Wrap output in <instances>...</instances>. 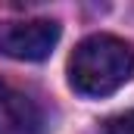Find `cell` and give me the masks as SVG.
Listing matches in <instances>:
<instances>
[{
    "instance_id": "6da1fadb",
    "label": "cell",
    "mask_w": 134,
    "mask_h": 134,
    "mask_svg": "<svg viewBox=\"0 0 134 134\" xmlns=\"http://www.w3.org/2000/svg\"><path fill=\"white\" fill-rule=\"evenodd\" d=\"M134 78V47L115 34L84 37L69 59V84L81 97H109Z\"/></svg>"
},
{
    "instance_id": "7a4b0ae2",
    "label": "cell",
    "mask_w": 134,
    "mask_h": 134,
    "mask_svg": "<svg viewBox=\"0 0 134 134\" xmlns=\"http://www.w3.org/2000/svg\"><path fill=\"white\" fill-rule=\"evenodd\" d=\"M59 41V22L53 19H31V22H6L0 25V53L13 59L37 63L53 53Z\"/></svg>"
},
{
    "instance_id": "3957f363",
    "label": "cell",
    "mask_w": 134,
    "mask_h": 134,
    "mask_svg": "<svg viewBox=\"0 0 134 134\" xmlns=\"http://www.w3.org/2000/svg\"><path fill=\"white\" fill-rule=\"evenodd\" d=\"M0 134H47L41 103L0 78Z\"/></svg>"
},
{
    "instance_id": "277c9868",
    "label": "cell",
    "mask_w": 134,
    "mask_h": 134,
    "mask_svg": "<svg viewBox=\"0 0 134 134\" xmlns=\"http://www.w3.org/2000/svg\"><path fill=\"white\" fill-rule=\"evenodd\" d=\"M103 134H134V109L122 112V115H112L103 125Z\"/></svg>"
}]
</instances>
